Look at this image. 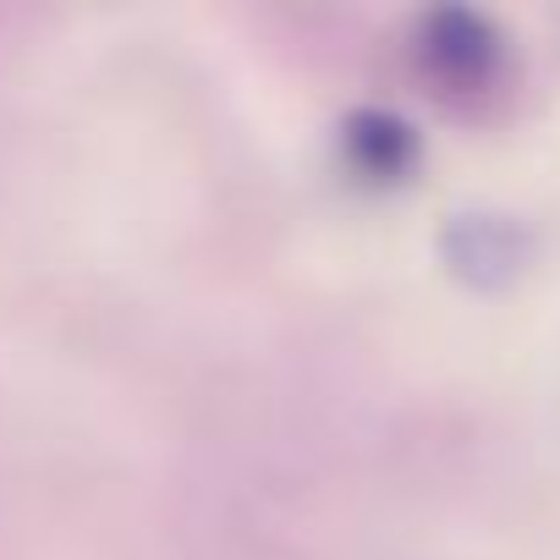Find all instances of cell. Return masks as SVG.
I'll return each mask as SVG.
<instances>
[{
    "mask_svg": "<svg viewBox=\"0 0 560 560\" xmlns=\"http://www.w3.org/2000/svg\"><path fill=\"white\" fill-rule=\"evenodd\" d=\"M462 264H478L483 275H505L522 264V231L511 220H467L462 225Z\"/></svg>",
    "mask_w": 560,
    "mask_h": 560,
    "instance_id": "2",
    "label": "cell"
},
{
    "mask_svg": "<svg viewBox=\"0 0 560 560\" xmlns=\"http://www.w3.org/2000/svg\"><path fill=\"white\" fill-rule=\"evenodd\" d=\"M500 34L478 12H434L423 28V56L451 89H483L500 67Z\"/></svg>",
    "mask_w": 560,
    "mask_h": 560,
    "instance_id": "1",
    "label": "cell"
}]
</instances>
